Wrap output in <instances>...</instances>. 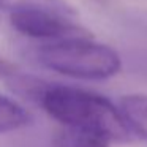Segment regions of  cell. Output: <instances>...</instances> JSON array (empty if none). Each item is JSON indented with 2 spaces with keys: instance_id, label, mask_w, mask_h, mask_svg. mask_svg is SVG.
<instances>
[{
  "instance_id": "obj_1",
  "label": "cell",
  "mask_w": 147,
  "mask_h": 147,
  "mask_svg": "<svg viewBox=\"0 0 147 147\" xmlns=\"http://www.w3.org/2000/svg\"><path fill=\"white\" fill-rule=\"evenodd\" d=\"M36 103L62 127L96 131L112 142H128L134 136L120 109L100 93L48 82Z\"/></svg>"
},
{
  "instance_id": "obj_2",
  "label": "cell",
  "mask_w": 147,
  "mask_h": 147,
  "mask_svg": "<svg viewBox=\"0 0 147 147\" xmlns=\"http://www.w3.org/2000/svg\"><path fill=\"white\" fill-rule=\"evenodd\" d=\"M35 59L43 68L82 81H105L122 70L115 49L86 36L45 43L35 49Z\"/></svg>"
},
{
  "instance_id": "obj_3",
  "label": "cell",
  "mask_w": 147,
  "mask_h": 147,
  "mask_svg": "<svg viewBox=\"0 0 147 147\" xmlns=\"http://www.w3.org/2000/svg\"><path fill=\"white\" fill-rule=\"evenodd\" d=\"M10 24L18 33L33 40L59 41L67 38H92V33L76 19L43 8H24L10 13Z\"/></svg>"
},
{
  "instance_id": "obj_4",
  "label": "cell",
  "mask_w": 147,
  "mask_h": 147,
  "mask_svg": "<svg viewBox=\"0 0 147 147\" xmlns=\"http://www.w3.org/2000/svg\"><path fill=\"white\" fill-rule=\"evenodd\" d=\"M111 142L105 134L76 127H60L52 136L54 147H109Z\"/></svg>"
},
{
  "instance_id": "obj_5",
  "label": "cell",
  "mask_w": 147,
  "mask_h": 147,
  "mask_svg": "<svg viewBox=\"0 0 147 147\" xmlns=\"http://www.w3.org/2000/svg\"><path fill=\"white\" fill-rule=\"evenodd\" d=\"M119 109L133 134L147 141V95L130 93L122 96Z\"/></svg>"
},
{
  "instance_id": "obj_6",
  "label": "cell",
  "mask_w": 147,
  "mask_h": 147,
  "mask_svg": "<svg viewBox=\"0 0 147 147\" xmlns=\"http://www.w3.org/2000/svg\"><path fill=\"white\" fill-rule=\"evenodd\" d=\"M32 122V114L16 100L0 93V134L26 128Z\"/></svg>"
},
{
  "instance_id": "obj_7",
  "label": "cell",
  "mask_w": 147,
  "mask_h": 147,
  "mask_svg": "<svg viewBox=\"0 0 147 147\" xmlns=\"http://www.w3.org/2000/svg\"><path fill=\"white\" fill-rule=\"evenodd\" d=\"M24 8H43L59 13L62 16L76 19L78 11L71 3L67 0H0V10L3 11H16V10H24Z\"/></svg>"
},
{
  "instance_id": "obj_8",
  "label": "cell",
  "mask_w": 147,
  "mask_h": 147,
  "mask_svg": "<svg viewBox=\"0 0 147 147\" xmlns=\"http://www.w3.org/2000/svg\"><path fill=\"white\" fill-rule=\"evenodd\" d=\"M14 73V67L8 60L0 57V78H8Z\"/></svg>"
}]
</instances>
